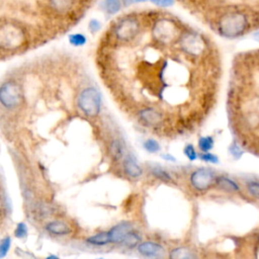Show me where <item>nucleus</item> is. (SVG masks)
<instances>
[{"label":"nucleus","mask_w":259,"mask_h":259,"mask_svg":"<svg viewBox=\"0 0 259 259\" xmlns=\"http://www.w3.org/2000/svg\"><path fill=\"white\" fill-rule=\"evenodd\" d=\"M151 172H152V174H153L156 178H158V179H160V180H163V181H170V180L172 179L171 175H170L165 169H163V168L160 167V166H154V167H152Z\"/></svg>","instance_id":"obj_23"},{"label":"nucleus","mask_w":259,"mask_h":259,"mask_svg":"<svg viewBox=\"0 0 259 259\" xmlns=\"http://www.w3.org/2000/svg\"><path fill=\"white\" fill-rule=\"evenodd\" d=\"M177 45L186 56L192 58L201 57L207 49V42L203 35L191 29L182 30L178 37Z\"/></svg>","instance_id":"obj_4"},{"label":"nucleus","mask_w":259,"mask_h":259,"mask_svg":"<svg viewBox=\"0 0 259 259\" xmlns=\"http://www.w3.org/2000/svg\"><path fill=\"white\" fill-rule=\"evenodd\" d=\"M215 182L218 186L226 191H231V192H237L240 190V186L238 185L237 182L232 180L229 177L226 176H220L215 178Z\"/></svg>","instance_id":"obj_17"},{"label":"nucleus","mask_w":259,"mask_h":259,"mask_svg":"<svg viewBox=\"0 0 259 259\" xmlns=\"http://www.w3.org/2000/svg\"><path fill=\"white\" fill-rule=\"evenodd\" d=\"M214 172L207 168H200L195 170L190 175V183L194 189L204 191L208 189L215 181Z\"/></svg>","instance_id":"obj_8"},{"label":"nucleus","mask_w":259,"mask_h":259,"mask_svg":"<svg viewBox=\"0 0 259 259\" xmlns=\"http://www.w3.org/2000/svg\"><path fill=\"white\" fill-rule=\"evenodd\" d=\"M248 192L254 196L255 198L259 199V182L258 181H249L246 185Z\"/></svg>","instance_id":"obj_27"},{"label":"nucleus","mask_w":259,"mask_h":259,"mask_svg":"<svg viewBox=\"0 0 259 259\" xmlns=\"http://www.w3.org/2000/svg\"><path fill=\"white\" fill-rule=\"evenodd\" d=\"M144 149L148 152V153H158L161 150L160 144L158 143V141H156L155 139H147L144 144Z\"/></svg>","instance_id":"obj_24"},{"label":"nucleus","mask_w":259,"mask_h":259,"mask_svg":"<svg viewBox=\"0 0 259 259\" xmlns=\"http://www.w3.org/2000/svg\"><path fill=\"white\" fill-rule=\"evenodd\" d=\"M10 247H11V238L9 236L4 237L0 241V258H3L7 255Z\"/></svg>","instance_id":"obj_25"},{"label":"nucleus","mask_w":259,"mask_h":259,"mask_svg":"<svg viewBox=\"0 0 259 259\" xmlns=\"http://www.w3.org/2000/svg\"><path fill=\"white\" fill-rule=\"evenodd\" d=\"M253 21L248 10L239 5H231L217 13L213 23L218 34L224 38L235 39L244 35Z\"/></svg>","instance_id":"obj_1"},{"label":"nucleus","mask_w":259,"mask_h":259,"mask_svg":"<svg viewBox=\"0 0 259 259\" xmlns=\"http://www.w3.org/2000/svg\"><path fill=\"white\" fill-rule=\"evenodd\" d=\"M109 154L114 160H119L123 156V147L118 140H113L110 143Z\"/></svg>","instance_id":"obj_20"},{"label":"nucleus","mask_w":259,"mask_h":259,"mask_svg":"<svg viewBox=\"0 0 259 259\" xmlns=\"http://www.w3.org/2000/svg\"><path fill=\"white\" fill-rule=\"evenodd\" d=\"M47 258H48V259H50V258H58V256H56V255H50V256H48Z\"/></svg>","instance_id":"obj_36"},{"label":"nucleus","mask_w":259,"mask_h":259,"mask_svg":"<svg viewBox=\"0 0 259 259\" xmlns=\"http://www.w3.org/2000/svg\"><path fill=\"white\" fill-rule=\"evenodd\" d=\"M169 257L171 259H192L195 258L196 255L186 247H177L170 251Z\"/></svg>","instance_id":"obj_18"},{"label":"nucleus","mask_w":259,"mask_h":259,"mask_svg":"<svg viewBox=\"0 0 259 259\" xmlns=\"http://www.w3.org/2000/svg\"><path fill=\"white\" fill-rule=\"evenodd\" d=\"M23 100L20 84L14 80H7L0 85V104L6 109H15Z\"/></svg>","instance_id":"obj_7"},{"label":"nucleus","mask_w":259,"mask_h":259,"mask_svg":"<svg viewBox=\"0 0 259 259\" xmlns=\"http://www.w3.org/2000/svg\"><path fill=\"white\" fill-rule=\"evenodd\" d=\"M252 36H253V38H254L257 42H259V29H257L255 32H253Z\"/></svg>","instance_id":"obj_34"},{"label":"nucleus","mask_w":259,"mask_h":259,"mask_svg":"<svg viewBox=\"0 0 259 259\" xmlns=\"http://www.w3.org/2000/svg\"><path fill=\"white\" fill-rule=\"evenodd\" d=\"M139 118L148 126H156L162 122V114L153 107L143 108L139 112Z\"/></svg>","instance_id":"obj_11"},{"label":"nucleus","mask_w":259,"mask_h":259,"mask_svg":"<svg viewBox=\"0 0 259 259\" xmlns=\"http://www.w3.org/2000/svg\"><path fill=\"white\" fill-rule=\"evenodd\" d=\"M27 233H28V229H27V226L25 223H18L16 228H15V231H14V235L16 238H25L27 236Z\"/></svg>","instance_id":"obj_26"},{"label":"nucleus","mask_w":259,"mask_h":259,"mask_svg":"<svg viewBox=\"0 0 259 259\" xmlns=\"http://www.w3.org/2000/svg\"><path fill=\"white\" fill-rule=\"evenodd\" d=\"M26 31L14 20H0V49L16 51L24 46Z\"/></svg>","instance_id":"obj_3"},{"label":"nucleus","mask_w":259,"mask_h":259,"mask_svg":"<svg viewBox=\"0 0 259 259\" xmlns=\"http://www.w3.org/2000/svg\"><path fill=\"white\" fill-rule=\"evenodd\" d=\"M183 152H184V155L188 158L189 161H194V160L197 159L196 151H195L194 147H193L191 144H187V145L184 147Z\"/></svg>","instance_id":"obj_29"},{"label":"nucleus","mask_w":259,"mask_h":259,"mask_svg":"<svg viewBox=\"0 0 259 259\" xmlns=\"http://www.w3.org/2000/svg\"><path fill=\"white\" fill-rule=\"evenodd\" d=\"M141 237L138 233H136L134 230L131 231L127 236L124 238V240L122 241L121 245L125 246L126 248H130V249H133L135 247H138V245L141 243Z\"/></svg>","instance_id":"obj_19"},{"label":"nucleus","mask_w":259,"mask_h":259,"mask_svg":"<svg viewBox=\"0 0 259 259\" xmlns=\"http://www.w3.org/2000/svg\"><path fill=\"white\" fill-rule=\"evenodd\" d=\"M142 24L135 15H125L119 18L112 27V34L117 41L130 42L141 32Z\"/></svg>","instance_id":"obj_5"},{"label":"nucleus","mask_w":259,"mask_h":259,"mask_svg":"<svg viewBox=\"0 0 259 259\" xmlns=\"http://www.w3.org/2000/svg\"><path fill=\"white\" fill-rule=\"evenodd\" d=\"M147 0H135V3H143V2H146Z\"/></svg>","instance_id":"obj_35"},{"label":"nucleus","mask_w":259,"mask_h":259,"mask_svg":"<svg viewBox=\"0 0 259 259\" xmlns=\"http://www.w3.org/2000/svg\"><path fill=\"white\" fill-rule=\"evenodd\" d=\"M123 171L131 178H139L143 174L142 167L139 165L137 159L131 154H127L123 160Z\"/></svg>","instance_id":"obj_12"},{"label":"nucleus","mask_w":259,"mask_h":259,"mask_svg":"<svg viewBox=\"0 0 259 259\" xmlns=\"http://www.w3.org/2000/svg\"><path fill=\"white\" fill-rule=\"evenodd\" d=\"M137 248L138 252L144 257H162L165 253V249L162 245L151 241L141 242Z\"/></svg>","instance_id":"obj_9"},{"label":"nucleus","mask_w":259,"mask_h":259,"mask_svg":"<svg viewBox=\"0 0 259 259\" xmlns=\"http://www.w3.org/2000/svg\"><path fill=\"white\" fill-rule=\"evenodd\" d=\"M182 29L177 20L169 16H160L152 24L151 33L153 39L162 46L177 42Z\"/></svg>","instance_id":"obj_2"},{"label":"nucleus","mask_w":259,"mask_h":259,"mask_svg":"<svg viewBox=\"0 0 259 259\" xmlns=\"http://www.w3.org/2000/svg\"><path fill=\"white\" fill-rule=\"evenodd\" d=\"M68 39H69V42L73 47H82V46L86 45V42H87L86 35L81 32H75V33L69 34Z\"/></svg>","instance_id":"obj_21"},{"label":"nucleus","mask_w":259,"mask_h":259,"mask_svg":"<svg viewBox=\"0 0 259 259\" xmlns=\"http://www.w3.org/2000/svg\"><path fill=\"white\" fill-rule=\"evenodd\" d=\"M229 152H230V154L232 155V157H233L234 159H240V158L243 156V154H244V151L241 149V147H240L236 142H234V143L230 146Z\"/></svg>","instance_id":"obj_28"},{"label":"nucleus","mask_w":259,"mask_h":259,"mask_svg":"<svg viewBox=\"0 0 259 259\" xmlns=\"http://www.w3.org/2000/svg\"><path fill=\"white\" fill-rule=\"evenodd\" d=\"M213 145H214V141H213V138L210 136L200 137L198 140V148L202 152H208L213 148Z\"/></svg>","instance_id":"obj_22"},{"label":"nucleus","mask_w":259,"mask_h":259,"mask_svg":"<svg viewBox=\"0 0 259 259\" xmlns=\"http://www.w3.org/2000/svg\"><path fill=\"white\" fill-rule=\"evenodd\" d=\"M131 231H133V227L127 222H122V223L115 225L108 231L111 243L121 244L122 241L124 240V238L127 236V234Z\"/></svg>","instance_id":"obj_10"},{"label":"nucleus","mask_w":259,"mask_h":259,"mask_svg":"<svg viewBox=\"0 0 259 259\" xmlns=\"http://www.w3.org/2000/svg\"><path fill=\"white\" fill-rule=\"evenodd\" d=\"M153 5L160 8H169L174 5L175 0H149Z\"/></svg>","instance_id":"obj_31"},{"label":"nucleus","mask_w":259,"mask_h":259,"mask_svg":"<svg viewBox=\"0 0 259 259\" xmlns=\"http://www.w3.org/2000/svg\"><path fill=\"white\" fill-rule=\"evenodd\" d=\"M47 4L55 13L66 14L72 10L74 0H47Z\"/></svg>","instance_id":"obj_14"},{"label":"nucleus","mask_w":259,"mask_h":259,"mask_svg":"<svg viewBox=\"0 0 259 259\" xmlns=\"http://www.w3.org/2000/svg\"><path fill=\"white\" fill-rule=\"evenodd\" d=\"M99 7L104 13L108 15H114L121 10L123 4L121 0H102Z\"/></svg>","instance_id":"obj_15"},{"label":"nucleus","mask_w":259,"mask_h":259,"mask_svg":"<svg viewBox=\"0 0 259 259\" xmlns=\"http://www.w3.org/2000/svg\"><path fill=\"white\" fill-rule=\"evenodd\" d=\"M161 158L165 161H169V162H176V158L174 156H172L171 154H162Z\"/></svg>","instance_id":"obj_33"},{"label":"nucleus","mask_w":259,"mask_h":259,"mask_svg":"<svg viewBox=\"0 0 259 259\" xmlns=\"http://www.w3.org/2000/svg\"><path fill=\"white\" fill-rule=\"evenodd\" d=\"M86 242L93 246H105L107 244H110L111 240H110L109 233L107 231V232H100L88 237Z\"/></svg>","instance_id":"obj_16"},{"label":"nucleus","mask_w":259,"mask_h":259,"mask_svg":"<svg viewBox=\"0 0 259 259\" xmlns=\"http://www.w3.org/2000/svg\"><path fill=\"white\" fill-rule=\"evenodd\" d=\"M102 27V23L97 18H91L88 22V29L91 33L98 32Z\"/></svg>","instance_id":"obj_30"},{"label":"nucleus","mask_w":259,"mask_h":259,"mask_svg":"<svg viewBox=\"0 0 259 259\" xmlns=\"http://www.w3.org/2000/svg\"><path fill=\"white\" fill-rule=\"evenodd\" d=\"M200 159L207 163H212V164L219 163V157L217 155H214L212 153H208V152H204L203 154H201Z\"/></svg>","instance_id":"obj_32"},{"label":"nucleus","mask_w":259,"mask_h":259,"mask_svg":"<svg viewBox=\"0 0 259 259\" xmlns=\"http://www.w3.org/2000/svg\"><path fill=\"white\" fill-rule=\"evenodd\" d=\"M45 230L54 236H66L70 234L69 226L62 221H51L45 226Z\"/></svg>","instance_id":"obj_13"},{"label":"nucleus","mask_w":259,"mask_h":259,"mask_svg":"<svg viewBox=\"0 0 259 259\" xmlns=\"http://www.w3.org/2000/svg\"><path fill=\"white\" fill-rule=\"evenodd\" d=\"M77 105L87 116L94 117L101 110V94L95 87H86L78 95Z\"/></svg>","instance_id":"obj_6"}]
</instances>
